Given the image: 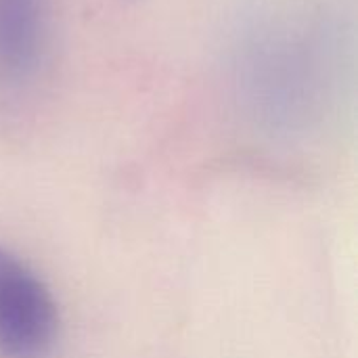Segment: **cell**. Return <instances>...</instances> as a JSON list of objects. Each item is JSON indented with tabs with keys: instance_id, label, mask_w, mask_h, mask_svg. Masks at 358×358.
Masks as SVG:
<instances>
[{
	"instance_id": "1",
	"label": "cell",
	"mask_w": 358,
	"mask_h": 358,
	"mask_svg": "<svg viewBox=\"0 0 358 358\" xmlns=\"http://www.w3.org/2000/svg\"><path fill=\"white\" fill-rule=\"evenodd\" d=\"M61 319L48 285L0 245V358H48Z\"/></svg>"
},
{
	"instance_id": "2",
	"label": "cell",
	"mask_w": 358,
	"mask_h": 358,
	"mask_svg": "<svg viewBox=\"0 0 358 358\" xmlns=\"http://www.w3.org/2000/svg\"><path fill=\"white\" fill-rule=\"evenodd\" d=\"M48 48L46 0H0V86L31 84Z\"/></svg>"
}]
</instances>
